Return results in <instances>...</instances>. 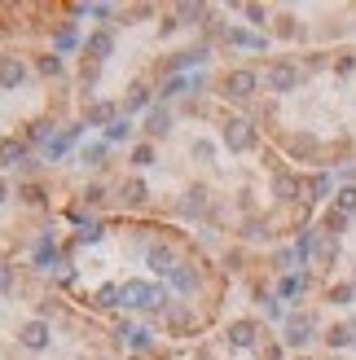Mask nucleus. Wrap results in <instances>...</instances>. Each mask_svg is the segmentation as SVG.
<instances>
[{
	"instance_id": "nucleus-24",
	"label": "nucleus",
	"mask_w": 356,
	"mask_h": 360,
	"mask_svg": "<svg viewBox=\"0 0 356 360\" xmlns=\"http://www.w3.org/2000/svg\"><path fill=\"white\" fill-rule=\"evenodd\" d=\"M330 299H334V303H348V299H352V285H339V290H334Z\"/></svg>"
},
{
	"instance_id": "nucleus-6",
	"label": "nucleus",
	"mask_w": 356,
	"mask_h": 360,
	"mask_svg": "<svg viewBox=\"0 0 356 360\" xmlns=\"http://www.w3.org/2000/svg\"><path fill=\"white\" fill-rule=\"evenodd\" d=\"M23 75H27L23 62H13V58L0 62V84H5V88H18V84H23Z\"/></svg>"
},
{
	"instance_id": "nucleus-5",
	"label": "nucleus",
	"mask_w": 356,
	"mask_h": 360,
	"mask_svg": "<svg viewBox=\"0 0 356 360\" xmlns=\"http://www.w3.org/2000/svg\"><path fill=\"white\" fill-rule=\"evenodd\" d=\"M255 93V75L251 70H234L229 75V97H251Z\"/></svg>"
},
{
	"instance_id": "nucleus-26",
	"label": "nucleus",
	"mask_w": 356,
	"mask_h": 360,
	"mask_svg": "<svg viewBox=\"0 0 356 360\" xmlns=\"http://www.w3.org/2000/svg\"><path fill=\"white\" fill-rule=\"evenodd\" d=\"M9 290V268H0V295Z\"/></svg>"
},
{
	"instance_id": "nucleus-17",
	"label": "nucleus",
	"mask_w": 356,
	"mask_h": 360,
	"mask_svg": "<svg viewBox=\"0 0 356 360\" xmlns=\"http://www.w3.org/2000/svg\"><path fill=\"white\" fill-rule=\"evenodd\" d=\"M273 193H277V198H295V180H291V176H277V180H273Z\"/></svg>"
},
{
	"instance_id": "nucleus-15",
	"label": "nucleus",
	"mask_w": 356,
	"mask_h": 360,
	"mask_svg": "<svg viewBox=\"0 0 356 360\" xmlns=\"http://www.w3.org/2000/svg\"><path fill=\"white\" fill-rule=\"evenodd\" d=\"M146 132H167V110H150V119H146Z\"/></svg>"
},
{
	"instance_id": "nucleus-21",
	"label": "nucleus",
	"mask_w": 356,
	"mask_h": 360,
	"mask_svg": "<svg viewBox=\"0 0 356 360\" xmlns=\"http://www.w3.org/2000/svg\"><path fill=\"white\" fill-rule=\"evenodd\" d=\"M299 290H304V277H286V281H281V295H299Z\"/></svg>"
},
{
	"instance_id": "nucleus-4",
	"label": "nucleus",
	"mask_w": 356,
	"mask_h": 360,
	"mask_svg": "<svg viewBox=\"0 0 356 360\" xmlns=\"http://www.w3.org/2000/svg\"><path fill=\"white\" fill-rule=\"evenodd\" d=\"M308 338H312V321H308V316H291V321H286V343H291V347H304Z\"/></svg>"
},
{
	"instance_id": "nucleus-18",
	"label": "nucleus",
	"mask_w": 356,
	"mask_h": 360,
	"mask_svg": "<svg viewBox=\"0 0 356 360\" xmlns=\"http://www.w3.org/2000/svg\"><path fill=\"white\" fill-rule=\"evenodd\" d=\"M110 115H115L110 105H93V110H88V123H115Z\"/></svg>"
},
{
	"instance_id": "nucleus-27",
	"label": "nucleus",
	"mask_w": 356,
	"mask_h": 360,
	"mask_svg": "<svg viewBox=\"0 0 356 360\" xmlns=\"http://www.w3.org/2000/svg\"><path fill=\"white\" fill-rule=\"evenodd\" d=\"M5 193H9V189H5V180H0V202H5Z\"/></svg>"
},
{
	"instance_id": "nucleus-11",
	"label": "nucleus",
	"mask_w": 356,
	"mask_h": 360,
	"mask_svg": "<svg viewBox=\"0 0 356 360\" xmlns=\"http://www.w3.org/2000/svg\"><path fill=\"white\" fill-rule=\"evenodd\" d=\"M229 44H246V49H264V40H260V35H246V31H238V27H229Z\"/></svg>"
},
{
	"instance_id": "nucleus-13",
	"label": "nucleus",
	"mask_w": 356,
	"mask_h": 360,
	"mask_svg": "<svg viewBox=\"0 0 356 360\" xmlns=\"http://www.w3.org/2000/svg\"><path fill=\"white\" fill-rule=\"evenodd\" d=\"M172 281H176V290H185V295L193 290V273H189L185 264H176V273H172Z\"/></svg>"
},
{
	"instance_id": "nucleus-8",
	"label": "nucleus",
	"mask_w": 356,
	"mask_h": 360,
	"mask_svg": "<svg viewBox=\"0 0 356 360\" xmlns=\"http://www.w3.org/2000/svg\"><path fill=\"white\" fill-rule=\"evenodd\" d=\"M229 343H234V347H251L255 343V326H251V321H238V326L229 330Z\"/></svg>"
},
{
	"instance_id": "nucleus-7",
	"label": "nucleus",
	"mask_w": 356,
	"mask_h": 360,
	"mask_svg": "<svg viewBox=\"0 0 356 360\" xmlns=\"http://www.w3.org/2000/svg\"><path fill=\"white\" fill-rule=\"evenodd\" d=\"M23 343H27V347H44V343H49V326H44V321H31V326H23Z\"/></svg>"
},
{
	"instance_id": "nucleus-22",
	"label": "nucleus",
	"mask_w": 356,
	"mask_h": 360,
	"mask_svg": "<svg viewBox=\"0 0 356 360\" xmlns=\"http://www.w3.org/2000/svg\"><path fill=\"white\" fill-rule=\"evenodd\" d=\"M40 70H44V75H58L62 62H58V58H44V62H40Z\"/></svg>"
},
{
	"instance_id": "nucleus-1",
	"label": "nucleus",
	"mask_w": 356,
	"mask_h": 360,
	"mask_svg": "<svg viewBox=\"0 0 356 360\" xmlns=\"http://www.w3.org/2000/svg\"><path fill=\"white\" fill-rule=\"evenodd\" d=\"M119 299L128 303V308H163V290H158V285H146V281H123Z\"/></svg>"
},
{
	"instance_id": "nucleus-19",
	"label": "nucleus",
	"mask_w": 356,
	"mask_h": 360,
	"mask_svg": "<svg viewBox=\"0 0 356 360\" xmlns=\"http://www.w3.org/2000/svg\"><path fill=\"white\" fill-rule=\"evenodd\" d=\"M128 132H132V128H128V119H115L110 128H106V136H110V141H123Z\"/></svg>"
},
{
	"instance_id": "nucleus-16",
	"label": "nucleus",
	"mask_w": 356,
	"mask_h": 360,
	"mask_svg": "<svg viewBox=\"0 0 356 360\" xmlns=\"http://www.w3.org/2000/svg\"><path fill=\"white\" fill-rule=\"evenodd\" d=\"M141 198H146V185H141V180H128V185H123V202H141Z\"/></svg>"
},
{
	"instance_id": "nucleus-3",
	"label": "nucleus",
	"mask_w": 356,
	"mask_h": 360,
	"mask_svg": "<svg viewBox=\"0 0 356 360\" xmlns=\"http://www.w3.org/2000/svg\"><path fill=\"white\" fill-rule=\"evenodd\" d=\"M269 84H273V93H291V88L299 84V70H295L291 62H277L273 75H269Z\"/></svg>"
},
{
	"instance_id": "nucleus-12",
	"label": "nucleus",
	"mask_w": 356,
	"mask_h": 360,
	"mask_svg": "<svg viewBox=\"0 0 356 360\" xmlns=\"http://www.w3.org/2000/svg\"><path fill=\"white\" fill-rule=\"evenodd\" d=\"M110 49H115V40H110V35H106V31L88 40V53H93V58H106V53H110Z\"/></svg>"
},
{
	"instance_id": "nucleus-9",
	"label": "nucleus",
	"mask_w": 356,
	"mask_h": 360,
	"mask_svg": "<svg viewBox=\"0 0 356 360\" xmlns=\"http://www.w3.org/2000/svg\"><path fill=\"white\" fill-rule=\"evenodd\" d=\"M23 154H27V146H23V141H5V146H0V163H5V167H13V163H23Z\"/></svg>"
},
{
	"instance_id": "nucleus-23",
	"label": "nucleus",
	"mask_w": 356,
	"mask_h": 360,
	"mask_svg": "<svg viewBox=\"0 0 356 360\" xmlns=\"http://www.w3.org/2000/svg\"><path fill=\"white\" fill-rule=\"evenodd\" d=\"M132 347H150V330H136L132 334Z\"/></svg>"
},
{
	"instance_id": "nucleus-20",
	"label": "nucleus",
	"mask_w": 356,
	"mask_h": 360,
	"mask_svg": "<svg viewBox=\"0 0 356 360\" xmlns=\"http://www.w3.org/2000/svg\"><path fill=\"white\" fill-rule=\"evenodd\" d=\"M348 211H356V189H343L339 193V215H348Z\"/></svg>"
},
{
	"instance_id": "nucleus-2",
	"label": "nucleus",
	"mask_w": 356,
	"mask_h": 360,
	"mask_svg": "<svg viewBox=\"0 0 356 360\" xmlns=\"http://www.w3.org/2000/svg\"><path fill=\"white\" fill-rule=\"evenodd\" d=\"M224 146H229V150H251V146H255V132H251V123H242V119L224 123Z\"/></svg>"
},
{
	"instance_id": "nucleus-10",
	"label": "nucleus",
	"mask_w": 356,
	"mask_h": 360,
	"mask_svg": "<svg viewBox=\"0 0 356 360\" xmlns=\"http://www.w3.org/2000/svg\"><path fill=\"white\" fill-rule=\"evenodd\" d=\"M150 268H158V273H176L172 250H167V246H154V250H150Z\"/></svg>"
},
{
	"instance_id": "nucleus-25",
	"label": "nucleus",
	"mask_w": 356,
	"mask_h": 360,
	"mask_svg": "<svg viewBox=\"0 0 356 360\" xmlns=\"http://www.w3.org/2000/svg\"><path fill=\"white\" fill-rule=\"evenodd\" d=\"M181 18H203V5H181Z\"/></svg>"
},
{
	"instance_id": "nucleus-14",
	"label": "nucleus",
	"mask_w": 356,
	"mask_h": 360,
	"mask_svg": "<svg viewBox=\"0 0 356 360\" xmlns=\"http://www.w3.org/2000/svg\"><path fill=\"white\" fill-rule=\"evenodd\" d=\"M330 347H348V343H356L352 338V326H339V330H330V338H326Z\"/></svg>"
}]
</instances>
